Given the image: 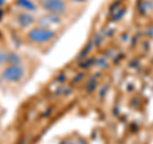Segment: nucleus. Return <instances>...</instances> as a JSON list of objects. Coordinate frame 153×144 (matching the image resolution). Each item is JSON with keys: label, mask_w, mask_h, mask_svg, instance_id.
<instances>
[{"label": "nucleus", "mask_w": 153, "mask_h": 144, "mask_svg": "<svg viewBox=\"0 0 153 144\" xmlns=\"http://www.w3.org/2000/svg\"><path fill=\"white\" fill-rule=\"evenodd\" d=\"M56 36V32L51 28H32V30L27 33V37L31 42H35V44H47V42L52 41Z\"/></svg>", "instance_id": "nucleus-1"}, {"label": "nucleus", "mask_w": 153, "mask_h": 144, "mask_svg": "<svg viewBox=\"0 0 153 144\" xmlns=\"http://www.w3.org/2000/svg\"><path fill=\"white\" fill-rule=\"evenodd\" d=\"M26 75V69L22 65H8L5 69L1 71V79L9 82V83H17L22 80Z\"/></svg>", "instance_id": "nucleus-2"}, {"label": "nucleus", "mask_w": 153, "mask_h": 144, "mask_svg": "<svg viewBox=\"0 0 153 144\" xmlns=\"http://www.w3.org/2000/svg\"><path fill=\"white\" fill-rule=\"evenodd\" d=\"M40 5L49 14H55V16L64 14L68 8L65 0H40Z\"/></svg>", "instance_id": "nucleus-3"}, {"label": "nucleus", "mask_w": 153, "mask_h": 144, "mask_svg": "<svg viewBox=\"0 0 153 144\" xmlns=\"http://www.w3.org/2000/svg\"><path fill=\"white\" fill-rule=\"evenodd\" d=\"M61 19L60 16H55V14H49L47 13L46 16L41 17L38 19V27L41 28H49L50 26H56V24H60Z\"/></svg>", "instance_id": "nucleus-4"}, {"label": "nucleus", "mask_w": 153, "mask_h": 144, "mask_svg": "<svg viewBox=\"0 0 153 144\" xmlns=\"http://www.w3.org/2000/svg\"><path fill=\"white\" fill-rule=\"evenodd\" d=\"M35 22H36V19L31 13L22 12L17 16V23L21 28H30Z\"/></svg>", "instance_id": "nucleus-5"}, {"label": "nucleus", "mask_w": 153, "mask_h": 144, "mask_svg": "<svg viewBox=\"0 0 153 144\" xmlns=\"http://www.w3.org/2000/svg\"><path fill=\"white\" fill-rule=\"evenodd\" d=\"M17 5L23 12H27V13H32L37 10V5L33 0H17Z\"/></svg>", "instance_id": "nucleus-6"}, {"label": "nucleus", "mask_w": 153, "mask_h": 144, "mask_svg": "<svg viewBox=\"0 0 153 144\" xmlns=\"http://www.w3.org/2000/svg\"><path fill=\"white\" fill-rule=\"evenodd\" d=\"M7 63L9 65H21L22 59L17 52H7Z\"/></svg>", "instance_id": "nucleus-7"}, {"label": "nucleus", "mask_w": 153, "mask_h": 144, "mask_svg": "<svg viewBox=\"0 0 153 144\" xmlns=\"http://www.w3.org/2000/svg\"><path fill=\"white\" fill-rule=\"evenodd\" d=\"M92 42H89L88 44V46H85L84 49H83V51L80 52V54L78 55V60H83V59H87V55L89 54V51H91V49H92Z\"/></svg>", "instance_id": "nucleus-8"}, {"label": "nucleus", "mask_w": 153, "mask_h": 144, "mask_svg": "<svg viewBox=\"0 0 153 144\" xmlns=\"http://www.w3.org/2000/svg\"><path fill=\"white\" fill-rule=\"evenodd\" d=\"M94 65H97V68H100V69L107 68V66H108L107 59H106V57H100V59H97V61L94 63Z\"/></svg>", "instance_id": "nucleus-9"}, {"label": "nucleus", "mask_w": 153, "mask_h": 144, "mask_svg": "<svg viewBox=\"0 0 153 144\" xmlns=\"http://www.w3.org/2000/svg\"><path fill=\"white\" fill-rule=\"evenodd\" d=\"M94 61H96L94 59H84L83 63H80V66H82L83 69H88L92 65H94Z\"/></svg>", "instance_id": "nucleus-10"}, {"label": "nucleus", "mask_w": 153, "mask_h": 144, "mask_svg": "<svg viewBox=\"0 0 153 144\" xmlns=\"http://www.w3.org/2000/svg\"><path fill=\"white\" fill-rule=\"evenodd\" d=\"M102 41H103V37L101 33H97V35L94 36V40H93V44L92 45H97V46H101L102 45Z\"/></svg>", "instance_id": "nucleus-11"}, {"label": "nucleus", "mask_w": 153, "mask_h": 144, "mask_svg": "<svg viewBox=\"0 0 153 144\" xmlns=\"http://www.w3.org/2000/svg\"><path fill=\"white\" fill-rule=\"evenodd\" d=\"M7 63V52L0 49V68Z\"/></svg>", "instance_id": "nucleus-12"}, {"label": "nucleus", "mask_w": 153, "mask_h": 144, "mask_svg": "<svg viewBox=\"0 0 153 144\" xmlns=\"http://www.w3.org/2000/svg\"><path fill=\"white\" fill-rule=\"evenodd\" d=\"M94 87H96V80H94V78H92V79H91V82L88 83V85H87V91H88V92H91V91L94 89Z\"/></svg>", "instance_id": "nucleus-13"}, {"label": "nucleus", "mask_w": 153, "mask_h": 144, "mask_svg": "<svg viewBox=\"0 0 153 144\" xmlns=\"http://www.w3.org/2000/svg\"><path fill=\"white\" fill-rule=\"evenodd\" d=\"M119 12H120V13H116V14H115V16H114V18H112V21L114 22H116V21H119V19H120L123 16H124V13H125V12H124V9H121V10H119Z\"/></svg>", "instance_id": "nucleus-14"}, {"label": "nucleus", "mask_w": 153, "mask_h": 144, "mask_svg": "<svg viewBox=\"0 0 153 144\" xmlns=\"http://www.w3.org/2000/svg\"><path fill=\"white\" fill-rule=\"evenodd\" d=\"M70 1L74 4H84V3H87L88 0H70Z\"/></svg>", "instance_id": "nucleus-15"}, {"label": "nucleus", "mask_w": 153, "mask_h": 144, "mask_svg": "<svg viewBox=\"0 0 153 144\" xmlns=\"http://www.w3.org/2000/svg\"><path fill=\"white\" fill-rule=\"evenodd\" d=\"M106 89H108V85H105V87L100 91V94L101 96H105V92H106Z\"/></svg>", "instance_id": "nucleus-16"}, {"label": "nucleus", "mask_w": 153, "mask_h": 144, "mask_svg": "<svg viewBox=\"0 0 153 144\" xmlns=\"http://www.w3.org/2000/svg\"><path fill=\"white\" fill-rule=\"evenodd\" d=\"M5 4V0H0V5H4Z\"/></svg>", "instance_id": "nucleus-17"}, {"label": "nucleus", "mask_w": 153, "mask_h": 144, "mask_svg": "<svg viewBox=\"0 0 153 144\" xmlns=\"http://www.w3.org/2000/svg\"><path fill=\"white\" fill-rule=\"evenodd\" d=\"M65 144H78V143H75V142H68V143H65Z\"/></svg>", "instance_id": "nucleus-18"}, {"label": "nucleus", "mask_w": 153, "mask_h": 144, "mask_svg": "<svg viewBox=\"0 0 153 144\" xmlns=\"http://www.w3.org/2000/svg\"><path fill=\"white\" fill-rule=\"evenodd\" d=\"M61 144H65V143H61Z\"/></svg>", "instance_id": "nucleus-19"}]
</instances>
